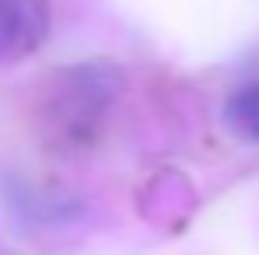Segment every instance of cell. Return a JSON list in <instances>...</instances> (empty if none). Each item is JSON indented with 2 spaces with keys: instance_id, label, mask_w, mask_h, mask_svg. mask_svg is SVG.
Returning a JSON list of instances; mask_svg holds the SVG:
<instances>
[{
  "instance_id": "6da1fadb",
  "label": "cell",
  "mask_w": 259,
  "mask_h": 255,
  "mask_svg": "<svg viewBox=\"0 0 259 255\" xmlns=\"http://www.w3.org/2000/svg\"><path fill=\"white\" fill-rule=\"evenodd\" d=\"M49 0H0V60H21L49 35Z\"/></svg>"
},
{
  "instance_id": "7a4b0ae2",
  "label": "cell",
  "mask_w": 259,
  "mask_h": 255,
  "mask_svg": "<svg viewBox=\"0 0 259 255\" xmlns=\"http://www.w3.org/2000/svg\"><path fill=\"white\" fill-rule=\"evenodd\" d=\"M224 119H228V126L235 129L242 140L259 143V81L238 87V91L228 98Z\"/></svg>"
}]
</instances>
